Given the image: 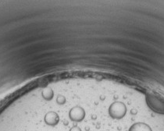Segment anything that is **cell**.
I'll list each match as a JSON object with an SVG mask.
<instances>
[{"mask_svg":"<svg viewBox=\"0 0 164 131\" xmlns=\"http://www.w3.org/2000/svg\"><path fill=\"white\" fill-rule=\"evenodd\" d=\"M44 122L46 125L49 126H57L60 122V116L56 112L50 111L47 112L44 116Z\"/></svg>","mask_w":164,"mask_h":131,"instance_id":"277c9868","label":"cell"},{"mask_svg":"<svg viewBox=\"0 0 164 131\" xmlns=\"http://www.w3.org/2000/svg\"><path fill=\"white\" fill-rule=\"evenodd\" d=\"M66 98L63 95H58L57 98V103L58 105H63V104L66 103Z\"/></svg>","mask_w":164,"mask_h":131,"instance_id":"52a82bcc","label":"cell"},{"mask_svg":"<svg viewBox=\"0 0 164 131\" xmlns=\"http://www.w3.org/2000/svg\"><path fill=\"white\" fill-rule=\"evenodd\" d=\"M128 131H153V129L146 123H136L131 125Z\"/></svg>","mask_w":164,"mask_h":131,"instance_id":"5b68a950","label":"cell"},{"mask_svg":"<svg viewBox=\"0 0 164 131\" xmlns=\"http://www.w3.org/2000/svg\"><path fill=\"white\" fill-rule=\"evenodd\" d=\"M42 97L45 101H48V102L51 101L54 97V91H52L51 87H45L42 91Z\"/></svg>","mask_w":164,"mask_h":131,"instance_id":"8992f818","label":"cell"},{"mask_svg":"<svg viewBox=\"0 0 164 131\" xmlns=\"http://www.w3.org/2000/svg\"><path fill=\"white\" fill-rule=\"evenodd\" d=\"M127 113V106L121 102H115L109 108V115L114 120H121Z\"/></svg>","mask_w":164,"mask_h":131,"instance_id":"7a4b0ae2","label":"cell"},{"mask_svg":"<svg viewBox=\"0 0 164 131\" xmlns=\"http://www.w3.org/2000/svg\"><path fill=\"white\" fill-rule=\"evenodd\" d=\"M69 131H81V129L79 126H73L72 128L70 129Z\"/></svg>","mask_w":164,"mask_h":131,"instance_id":"ba28073f","label":"cell"},{"mask_svg":"<svg viewBox=\"0 0 164 131\" xmlns=\"http://www.w3.org/2000/svg\"><path fill=\"white\" fill-rule=\"evenodd\" d=\"M137 113H138V111L136 109H131V111H130V114H132V115H136Z\"/></svg>","mask_w":164,"mask_h":131,"instance_id":"9c48e42d","label":"cell"},{"mask_svg":"<svg viewBox=\"0 0 164 131\" xmlns=\"http://www.w3.org/2000/svg\"><path fill=\"white\" fill-rule=\"evenodd\" d=\"M85 111L82 107L75 106L72 108L69 112V117L73 122L80 123L82 120H84L85 117Z\"/></svg>","mask_w":164,"mask_h":131,"instance_id":"3957f363","label":"cell"},{"mask_svg":"<svg viewBox=\"0 0 164 131\" xmlns=\"http://www.w3.org/2000/svg\"><path fill=\"white\" fill-rule=\"evenodd\" d=\"M147 105L154 112L164 114V100L153 94H148L145 98Z\"/></svg>","mask_w":164,"mask_h":131,"instance_id":"6da1fadb","label":"cell"}]
</instances>
